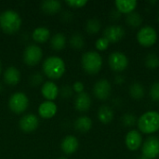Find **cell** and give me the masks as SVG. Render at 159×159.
I'll return each mask as SVG.
<instances>
[{
    "label": "cell",
    "instance_id": "6da1fadb",
    "mask_svg": "<svg viewBox=\"0 0 159 159\" xmlns=\"http://www.w3.org/2000/svg\"><path fill=\"white\" fill-rule=\"evenodd\" d=\"M136 126L138 127V130L145 135L151 136L159 131V112L156 110L144 112L138 117Z\"/></svg>",
    "mask_w": 159,
    "mask_h": 159
},
{
    "label": "cell",
    "instance_id": "7a4b0ae2",
    "mask_svg": "<svg viewBox=\"0 0 159 159\" xmlns=\"http://www.w3.org/2000/svg\"><path fill=\"white\" fill-rule=\"evenodd\" d=\"M20 16L15 10L7 9L0 14V27L4 32L13 34L20 28Z\"/></svg>",
    "mask_w": 159,
    "mask_h": 159
},
{
    "label": "cell",
    "instance_id": "3957f363",
    "mask_svg": "<svg viewBox=\"0 0 159 159\" xmlns=\"http://www.w3.org/2000/svg\"><path fill=\"white\" fill-rule=\"evenodd\" d=\"M102 55L94 50L88 51L83 54L81 59V64L85 72L89 75L98 74L102 67Z\"/></svg>",
    "mask_w": 159,
    "mask_h": 159
},
{
    "label": "cell",
    "instance_id": "277c9868",
    "mask_svg": "<svg viewBox=\"0 0 159 159\" xmlns=\"http://www.w3.org/2000/svg\"><path fill=\"white\" fill-rule=\"evenodd\" d=\"M43 71L47 76L52 79H58L61 77L65 72V63L61 58L51 56L44 61Z\"/></svg>",
    "mask_w": 159,
    "mask_h": 159
},
{
    "label": "cell",
    "instance_id": "5b68a950",
    "mask_svg": "<svg viewBox=\"0 0 159 159\" xmlns=\"http://www.w3.org/2000/svg\"><path fill=\"white\" fill-rule=\"evenodd\" d=\"M157 31L151 25H144L140 27L136 34V39L139 45L147 48L155 46L157 42Z\"/></svg>",
    "mask_w": 159,
    "mask_h": 159
},
{
    "label": "cell",
    "instance_id": "8992f818",
    "mask_svg": "<svg viewBox=\"0 0 159 159\" xmlns=\"http://www.w3.org/2000/svg\"><path fill=\"white\" fill-rule=\"evenodd\" d=\"M108 64L115 73H122L129 67V61L128 56L122 51H114L108 57Z\"/></svg>",
    "mask_w": 159,
    "mask_h": 159
},
{
    "label": "cell",
    "instance_id": "52a82bcc",
    "mask_svg": "<svg viewBox=\"0 0 159 159\" xmlns=\"http://www.w3.org/2000/svg\"><path fill=\"white\" fill-rule=\"evenodd\" d=\"M142 156L148 159H157L159 157V138L157 136H149L143 140L141 147Z\"/></svg>",
    "mask_w": 159,
    "mask_h": 159
},
{
    "label": "cell",
    "instance_id": "ba28073f",
    "mask_svg": "<svg viewBox=\"0 0 159 159\" xmlns=\"http://www.w3.org/2000/svg\"><path fill=\"white\" fill-rule=\"evenodd\" d=\"M28 103H29L28 98L22 92H16L12 94L8 102L10 110L16 114H20L24 112L28 107Z\"/></svg>",
    "mask_w": 159,
    "mask_h": 159
},
{
    "label": "cell",
    "instance_id": "9c48e42d",
    "mask_svg": "<svg viewBox=\"0 0 159 159\" xmlns=\"http://www.w3.org/2000/svg\"><path fill=\"white\" fill-rule=\"evenodd\" d=\"M143 143V134L138 130V129H130L128 131L125 137V144L126 147L131 151V152H136L139 149H141L142 145Z\"/></svg>",
    "mask_w": 159,
    "mask_h": 159
},
{
    "label": "cell",
    "instance_id": "30bf717a",
    "mask_svg": "<svg viewBox=\"0 0 159 159\" xmlns=\"http://www.w3.org/2000/svg\"><path fill=\"white\" fill-rule=\"evenodd\" d=\"M94 96L100 101H106L112 93V85L109 80L105 78L99 79L93 87Z\"/></svg>",
    "mask_w": 159,
    "mask_h": 159
},
{
    "label": "cell",
    "instance_id": "8fae6325",
    "mask_svg": "<svg viewBox=\"0 0 159 159\" xmlns=\"http://www.w3.org/2000/svg\"><path fill=\"white\" fill-rule=\"evenodd\" d=\"M126 35V30L122 25L112 24L105 28L103 31V37H105L110 43H117L121 41Z\"/></svg>",
    "mask_w": 159,
    "mask_h": 159
},
{
    "label": "cell",
    "instance_id": "7c38bea8",
    "mask_svg": "<svg viewBox=\"0 0 159 159\" xmlns=\"http://www.w3.org/2000/svg\"><path fill=\"white\" fill-rule=\"evenodd\" d=\"M42 55H43L42 49L38 46L29 45L23 52V61L28 65L34 66L40 61Z\"/></svg>",
    "mask_w": 159,
    "mask_h": 159
},
{
    "label": "cell",
    "instance_id": "4fadbf2b",
    "mask_svg": "<svg viewBox=\"0 0 159 159\" xmlns=\"http://www.w3.org/2000/svg\"><path fill=\"white\" fill-rule=\"evenodd\" d=\"M114 4L116 9L121 15H128L131 12H134L138 6V2L136 0H116Z\"/></svg>",
    "mask_w": 159,
    "mask_h": 159
},
{
    "label": "cell",
    "instance_id": "5bb4252c",
    "mask_svg": "<svg viewBox=\"0 0 159 159\" xmlns=\"http://www.w3.org/2000/svg\"><path fill=\"white\" fill-rule=\"evenodd\" d=\"M39 121L36 116L33 114L25 115L20 120V128L25 132H31L38 127Z\"/></svg>",
    "mask_w": 159,
    "mask_h": 159
},
{
    "label": "cell",
    "instance_id": "9a60e30c",
    "mask_svg": "<svg viewBox=\"0 0 159 159\" xmlns=\"http://www.w3.org/2000/svg\"><path fill=\"white\" fill-rule=\"evenodd\" d=\"M91 106V98L90 96L86 93L82 92L77 94L75 100V107L79 112H87Z\"/></svg>",
    "mask_w": 159,
    "mask_h": 159
},
{
    "label": "cell",
    "instance_id": "2e32d148",
    "mask_svg": "<svg viewBox=\"0 0 159 159\" xmlns=\"http://www.w3.org/2000/svg\"><path fill=\"white\" fill-rule=\"evenodd\" d=\"M97 116L100 122H102V124H109L115 118L114 109L109 105H102L99 108Z\"/></svg>",
    "mask_w": 159,
    "mask_h": 159
},
{
    "label": "cell",
    "instance_id": "e0dca14e",
    "mask_svg": "<svg viewBox=\"0 0 159 159\" xmlns=\"http://www.w3.org/2000/svg\"><path fill=\"white\" fill-rule=\"evenodd\" d=\"M78 146L79 143L77 138L72 135L66 136L61 142V149L67 155L74 154L78 149Z\"/></svg>",
    "mask_w": 159,
    "mask_h": 159
},
{
    "label": "cell",
    "instance_id": "ac0fdd59",
    "mask_svg": "<svg viewBox=\"0 0 159 159\" xmlns=\"http://www.w3.org/2000/svg\"><path fill=\"white\" fill-rule=\"evenodd\" d=\"M41 90H42L43 96L50 102L55 100L59 95V89H58L57 85L51 81L45 82Z\"/></svg>",
    "mask_w": 159,
    "mask_h": 159
},
{
    "label": "cell",
    "instance_id": "d6986e66",
    "mask_svg": "<svg viewBox=\"0 0 159 159\" xmlns=\"http://www.w3.org/2000/svg\"><path fill=\"white\" fill-rule=\"evenodd\" d=\"M57 112V105L50 101L44 102L38 108V113L43 118H51Z\"/></svg>",
    "mask_w": 159,
    "mask_h": 159
},
{
    "label": "cell",
    "instance_id": "ffe728a7",
    "mask_svg": "<svg viewBox=\"0 0 159 159\" xmlns=\"http://www.w3.org/2000/svg\"><path fill=\"white\" fill-rule=\"evenodd\" d=\"M129 94L131 99L140 101L145 96V88L140 82H133L129 88Z\"/></svg>",
    "mask_w": 159,
    "mask_h": 159
},
{
    "label": "cell",
    "instance_id": "44dd1931",
    "mask_svg": "<svg viewBox=\"0 0 159 159\" xmlns=\"http://www.w3.org/2000/svg\"><path fill=\"white\" fill-rule=\"evenodd\" d=\"M4 79L8 85H16L20 79V73L16 67L10 66L5 71Z\"/></svg>",
    "mask_w": 159,
    "mask_h": 159
},
{
    "label": "cell",
    "instance_id": "7402d4cb",
    "mask_svg": "<svg viewBox=\"0 0 159 159\" xmlns=\"http://www.w3.org/2000/svg\"><path fill=\"white\" fill-rule=\"evenodd\" d=\"M75 128L79 132H82V133L88 132L92 128V120L90 117H89L87 116H82L75 120Z\"/></svg>",
    "mask_w": 159,
    "mask_h": 159
},
{
    "label": "cell",
    "instance_id": "603a6c76",
    "mask_svg": "<svg viewBox=\"0 0 159 159\" xmlns=\"http://www.w3.org/2000/svg\"><path fill=\"white\" fill-rule=\"evenodd\" d=\"M125 21H126V23L129 27H131V28H138V27H140L143 24V20L142 15L139 12L134 11V12H131V13L126 15Z\"/></svg>",
    "mask_w": 159,
    "mask_h": 159
},
{
    "label": "cell",
    "instance_id": "cb8c5ba5",
    "mask_svg": "<svg viewBox=\"0 0 159 159\" xmlns=\"http://www.w3.org/2000/svg\"><path fill=\"white\" fill-rule=\"evenodd\" d=\"M61 2L58 0H46L43 1L41 4V7L42 9L47 12V13H56L61 9Z\"/></svg>",
    "mask_w": 159,
    "mask_h": 159
},
{
    "label": "cell",
    "instance_id": "d4e9b609",
    "mask_svg": "<svg viewBox=\"0 0 159 159\" xmlns=\"http://www.w3.org/2000/svg\"><path fill=\"white\" fill-rule=\"evenodd\" d=\"M49 35H50V32L46 27H38V28L34 29L33 32L34 40H35L36 42H39V43H43V42L47 41L49 38Z\"/></svg>",
    "mask_w": 159,
    "mask_h": 159
},
{
    "label": "cell",
    "instance_id": "484cf974",
    "mask_svg": "<svg viewBox=\"0 0 159 159\" xmlns=\"http://www.w3.org/2000/svg\"><path fill=\"white\" fill-rule=\"evenodd\" d=\"M144 65L149 70H157L159 68V56L155 53H148L144 58Z\"/></svg>",
    "mask_w": 159,
    "mask_h": 159
},
{
    "label": "cell",
    "instance_id": "4316f807",
    "mask_svg": "<svg viewBox=\"0 0 159 159\" xmlns=\"http://www.w3.org/2000/svg\"><path fill=\"white\" fill-rule=\"evenodd\" d=\"M50 44H51V47L56 50L62 49L66 45V37L63 34L58 33L52 36Z\"/></svg>",
    "mask_w": 159,
    "mask_h": 159
},
{
    "label": "cell",
    "instance_id": "83f0119b",
    "mask_svg": "<svg viewBox=\"0 0 159 159\" xmlns=\"http://www.w3.org/2000/svg\"><path fill=\"white\" fill-rule=\"evenodd\" d=\"M102 28V22L100 20L96 19V18H92V19H89L88 21H87V24H86V29L88 31V33L91 34H98L100 32Z\"/></svg>",
    "mask_w": 159,
    "mask_h": 159
},
{
    "label": "cell",
    "instance_id": "f1b7e54d",
    "mask_svg": "<svg viewBox=\"0 0 159 159\" xmlns=\"http://www.w3.org/2000/svg\"><path fill=\"white\" fill-rule=\"evenodd\" d=\"M120 120H121V124L125 128H132L137 125L138 117L131 113H127L121 116Z\"/></svg>",
    "mask_w": 159,
    "mask_h": 159
},
{
    "label": "cell",
    "instance_id": "f546056e",
    "mask_svg": "<svg viewBox=\"0 0 159 159\" xmlns=\"http://www.w3.org/2000/svg\"><path fill=\"white\" fill-rule=\"evenodd\" d=\"M70 44L71 46L75 48V49H80L84 47L85 45V40H84V37L81 34L79 33H76V34H74L70 39Z\"/></svg>",
    "mask_w": 159,
    "mask_h": 159
},
{
    "label": "cell",
    "instance_id": "4dcf8cb0",
    "mask_svg": "<svg viewBox=\"0 0 159 159\" xmlns=\"http://www.w3.org/2000/svg\"><path fill=\"white\" fill-rule=\"evenodd\" d=\"M149 96L152 101L159 102V81L154 82L149 89Z\"/></svg>",
    "mask_w": 159,
    "mask_h": 159
},
{
    "label": "cell",
    "instance_id": "1f68e13d",
    "mask_svg": "<svg viewBox=\"0 0 159 159\" xmlns=\"http://www.w3.org/2000/svg\"><path fill=\"white\" fill-rule=\"evenodd\" d=\"M110 42L105 38V37H100L96 40L95 42V47L99 51H104L109 48Z\"/></svg>",
    "mask_w": 159,
    "mask_h": 159
},
{
    "label": "cell",
    "instance_id": "d6a6232c",
    "mask_svg": "<svg viewBox=\"0 0 159 159\" xmlns=\"http://www.w3.org/2000/svg\"><path fill=\"white\" fill-rule=\"evenodd\" d=\"M88 3L87 0H66V4L69 5L71 7H75V8H79V7H83L84 6H86Z\"/></svg>",
    "mask_w": 159,
    "mask_h": 159
},
{
    "label": "cell",
    "instance_id": "836d02e7",
    "mask_svg": "<svg viewBox=\"0 0 159 159\" xmlns=\"http://www.w3.org/2000/svg\"><path fill=\"white\" fill-rule=\"evenodd\" d=\"M84 89H85V86L82 82L80 81H76L75 82V84L73 85V89L77 93V94H80L82 92H84Z\"/></svg>",
    "mask_w": 159,
    "mask_h": 159
},
{
    "label": "cell",
    "instance_id": "e575fe53",
    "mask_svg": "<svg viewBox=\"0 0 159 159\" xmlns=\"http://www.w3.org/2000/svg\"><path fill=\"white\" fill-rule=\"evenodd\" d=\"M31 81L34 85H38L42 81V76L40 75V74H34V75L31 77Z\"/></svg>",
    "mask_w": 159,
    "mask_h": 159
},
{
    "label": "cell",
    "instance_id": "d590c367",
    "mask_svg": "<svg viewBox=\"0 0 159 159\" xmlns=\"http://www.w3.org/2000/svg\"><path fill=\"white\" fill-rule=\"evenodd\" d=\"M115 83L117 85H122L125 83V77L122 75H116L115 76Z\"/></svg>",
    "mask_w": 159,
    "mask_h": 159
},
{
    "label": "cell",
    "instance_id": "8d00e7d4",
    "mask_svg": "<svg viewBox=\"0 0 159 159\" xmlns=\"http://www.w3.org/2000/svg\"><path fill=\"white\" fill-rule=\"evenodd\" d=\"M72 89L70 87H63L62 88V95L63 97H69L72 95Z\"/></svg>",
    "mask_w": 159,
    "mask_h": 159
},
{
    "label": "cell",
    "instance_id": "74e56055",
    "mask_svg": "<svg viewBox=\"0 0 159 159\" xmlns=\"http://www.w3.org/2000/svg\"><path fill=\"white\" fill-rule=\"evenodd\" d=\"M111 14H112V15H111V17L113 18V20H118V19L121 17V14H120L116 9V10H114V11H112V13H111Z\"/></svg>",
    "mask_w": 159,
    "mask_h": 159
},
{
    "label": "cell",
    "instance_id": "f35d334b",
    "mask_svg": "<svg viewBox=\"0 0 159 159\" xmlns=\"http://www.w3.org/2000/svg\"><path fill=\"white\" fill-rule=\"evenodd\" d=\"M139 159H148V158H146V157H144L143 156H141V157H140V158H139Z\"/></svg>",
    "mask_w": 159,
    "mask_h": 159
},
{
    "label": "cell",
    "instance_id": "ab89813d",
    "mask_svg": "<svg viewBox=\"0 0 159 159\" xmlns=\"http://www.w3.org/2000/svg\"><path fill=\"white\" fill-rule=\"evenodd\" d=\"M59 159H66L65 157H61V158H59Z\"/></svg>",
    "mask_w": 159,
    "mask_h": 159
},
{
    "label": "cell",
    "instance_id": "60d3db41",
    "mask_svg": "<svg viewBox=\"0 0 159 159\" xmlns=\"http://www.w3.org/2000/svg\"><path fill=\"white\" fill-rule=\"evenodd\" d=\"M0 72H1V62H0Z\"/></svg>",
    "mask_w": 159,
    "mask_h": 159
}]
</instances>
